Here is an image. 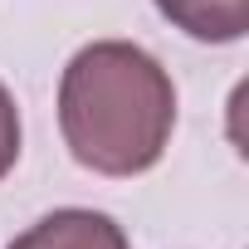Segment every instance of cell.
Returning <instances> with one entry per match:
<instances>
[{
  "label": "cell",
  "mask_w": 249,
  "mask_h": 249,
  "mask_svg": "<svg viewBox=\"0 0 249 249\" xmlns=\"http://www.w3.org/2000/svg\"><path fill=\"white\" fill-rule=\"evenodd\" d=\"M59 132L78 166L98 176H142L176 132V83L132 39L83 44L59 78Z\"/></svg>",
  "instance_id": "6da1fadb"
},
{
  "label": "cell",
  "mask_w": 249,
  "mask_h": 249,
  "mask_svg": "<svg viewBox=\"0 0 249 249\" xmlns=\"http://www.w3.org/2000/svg\"><path fill=\"white\" fill-rule=\"evenodd\" d=\"M5 249H132L122 225L103 210H83V205H64L44 220H35L25 234H15Z\"/></svg>",
  "instance_id": "7a4b0ae2"
},
{
  "label": "cell",
  "mask_w": 249,
  "mask_h": 249,
  "mask_svg": "<svg viewBox=\"0 0 249 249\" xmlns=\"http://www.w3.org/2000/svg\"><path fill=\"white\" fill-rule=\"evenodd\" d=\"M157 10L200 44H234L249 30V0H157Z\"/></svg>",
  "instance_id": "3957f363"
},
{
  "label": "cell",
  "mask_w": 249,
  "mask_h": 249,
  "mask_svg": "<svg viewBox=\"0 0 249 249\" xmlns=\"http://www.w3.org/2000/svg\"><path fill=\"white\" fill-rule=\"evenodd\" d=\"M15 161H20V107H15L10 88L0 83V181L10 176Z\"/></svg>",
  "instance_id": "277c9868"
}]
</instances>
